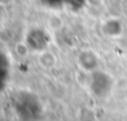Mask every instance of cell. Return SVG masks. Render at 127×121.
Wrapping results in <instances>:
<instances>
[{"mask_svg":"<svg viewBox=\"0 0 127 121\" xmlns=\"http://www.w3.org/2000/svg\"><path fill=\"white\" fill-rule=\"evenodd\" d=\"M13 107L18 117L22 121H38L42 115V107L35 94L19 92L13 98Z\"/></svg>","mask_w":127,"mask_h":121,"instance_id":"1","label":"cell"},{"mask_svg":"<svg viewBox=\"0 0 127 121\" xmlns=\"http://www.w3.org/2000/svg\"><path fill=\"white\" fill-rule=\"evenodd\" d=\"M47 7H51V8H58L60 6H64L65 3L69 4L70 0H40Z\"/></svg>","mask_w":127,"mask_h":121,"instance_id":"5","label":"cell"},{"mask_svg":"<svg viewBox=\"0 0 127 121\" xmlns=\"http://www.w3.org/2000/svg\"><path fill=\"white\" fill-rule=\"evenodd\" d=\"M49 42V36L45 30L39 28L32 29L27 35V44L32 51L41 52L47 48Z\"/></svg>","mask_w":127,"mask_h":121,"instance_id":"3","label":"cell"},{"mask_svg":"<svg viewBox=\"0 0 127 121\" xmlns=\"http://www.w3.org/2000/svg\"><path fill=\"white\" fill-rule=\"evenodd\" d=\"M79 65L83 67V70L87 72H95L98 66V58L96 54L93 53L92 51H85L79 54Z\"/></svg>","mask_w":127,"mask_h":121,"instance_id":"4","label":"cell"},{"mask_svg":"<svg viewBox=\"0 0 127 121\" xmlns=\"http://www.w3.org/2000/svg\"><path fill=\"white\" fill-rule=\"evenodd\" d=\"M90 90L96 97L104 98L110 92L113 86V80L108 74L100 71H95L92 73L90 79Z\"/></svg>","mask_w":127,"mask_h":121,"instance_id":"2","label":"cell"}]
</instances>
